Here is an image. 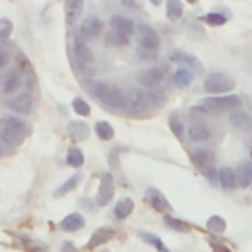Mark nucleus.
<instances>
[{
    "instance_id": "4be33fe9",
    "label": "nucleus",
    "mask_w": 252,
    "mask_h": 252,
    "mask_svg": "<svg viewBox=\"0 0 252 252\" xmlns=\"http://www.w3.org/2000/svg\"><path fill=\"white\" fill-rule=\"evenodd\" d=\"M112 236H114V230H112L110 226H102V228H98V230L93 234V238L89 240V248H96V246L108 242Z\"/></svg>"
},
{
    "instance_id": "a878e982",
    "label": "nucleus",
    "mask_w": 252,
    "mask_h": 252,
    "mask_svg": "<svg viewBox=\"0 0 252 252\" xmlns=\"http://www.w3.org/2000/svg\"><path fill=\"white\" fill-rule=\"evenodd\" d=\"M69 134L73 140H85L89 136V126L85 122H71L69 124Z\"/></svg>"
},
{
    "instance_id": "a211bd4d",
    "label": "nucleus",
    "mask_w": 252,
    "mask_h": 252,
    "mask_svg": "<svg viewBox=\"0 0 252 252\" xmlns=\"http://www.w3.org/2000/svg\"><path fill=\"white\" fill-rule=\"evenodd\" d=\"M112 89H114V85H110V83H106V81H94V83L91 85V93H93L100 102H104V104H108V98H110V94H112Z\"/></svg>"
},
{
    "instance_id": "2f4dec72",
    "label": "nucleus",
    "mask_w": 252,
    "mask_h": 252,
    "mask_svg": "<svg viewBox=\"0 0 252 252\" xmlns=\"http://www.w3.org/2000/svg\"><path fill=\"white\" fill-rule=\"evenodd\" d=\"M79 179H81V177H79V173H75L73 177H69V179H67V181H65V183H63V185H61V187L55 191V197H63V195H67L69 191H73V189L77 187Z\"/></svg>"
},
{
    "instance_id": "aec40b11",
    "label": "nucleus",
    "mask_w": 252,
    "mask_h": 252,
    "mask_svg": "<svg viewBox=\"0 0 252 252\" xmlns=\"http://www.w3.org/2000/svg\"><path fill=\"white\" fill-rule=\"evenodd\" d=\"M217 179H219L220 187L226 191H232L236 187V175H234V169H230V167H220L217 171Z\"/></svg>"
},
{
    "instance_id": "ddd939ff",
    "label": "nucleus",
    "mask_w": 252,
    "mask_h": 252,
    "mask_svg": "<svg viewBox=\"0 0 252 252\" xmlns=\"http://www.w3.org/2000/svg\"><path fill=\"white\" fill-rule=\"evenodd\" d=\"M146 197H148V203H150L156 211H159V213H167V211L171 209V205H169V201L165 199V195H163L159 189H156V187H150Z\"/></svg>"
},
{
    "instance_id": "e433bc0d",
    "label": "nucleus",
    "mask_w": 252,
    "mask_h": 252,
    "mask_svg": "<svg viewBox=\"0 0 252 252\" xmlns=\"http://www.w3.org/2000/svg\"><path fill=\"white\" fill-rule=\"evenodd\" d=\"M163 220H165V226H167V228H173V230H179V232H187V230H189V226H187L185 222H181L179 219L165 217Z\"/></svg>"
},
{
    "instance_id": "4c0bfd02",
    "label": "nucleus",
    "mask_w": 252,
    "mask_h": 252,
    "mask_svg": "<svg viewBox=\"0 0 252 252\" xmlns=\"http://www.w3.org/2000/svg\"><path fill=\"white\" fill-rule=\"evenodd\" d=\"M205 114H207V110H205L203 106H193V108L189 110V116H191L195 122H199V118H205Z\"/></svg>"
},
{
    "instance_id": "423d86ee",
    "label": "nucleus",
    "mask_w": 252,
    "mask_h": 252,
    "mask_svg": "<svg viewBox=\"0 0 252 252\" xmlns=\"http://www.w3.org/2000/svg\"><path fill=\"white\" fill-rule=\"evenodd\" d=\"M4 104H6V108L14 110V112H16V116H18V114H30V112H32V108H33V100H32V96H30L28 93L14 94V96H12V98H8Z\"/></svg>"
},
{
    "instance_id": "bb28decb",
    "label": "nucleus",
    "mask_w": 252,
    "mask_h": 252,
    "mask_svg": "<svg viewBox=\"0 0 252 252\" xmlns=\"http://www.w3.org/2000/svg\"><path fill=\"white\" fill-rule=\"evenodd\" d=\"M94 132H96V136L100 140H112L114 138V128L108 122H104V120H100V122L94 124Z\"/></svg>"
},
{
    "instance_id": "58836bf2",
    "label": "nucleus",
    "mask_w": 252,
    "mask_h": 252,
    "mask_svg": "<svg viewBox=\"0 0 252 252\" xmlns=\"http://www.w3.org/2000/svg\"><path fill=\"white\" fill-rule=\"evenodd\" d=\"M12 30V24L8 20H0V37H8Z\"/></svg>"
},
{
    "instance_id": "b1692460",
    "label": "nucleus",
    "mask_w": 252,
    "mask_h": 252,
    "mask_svg": "<svg viewBox=\"0 0 252 252\" xmlns=\"http://www.w3.org/2000/svg\"><path fill=\"white\" fill-rule=\"evenodd\" d=\"M134 211V201L132 199H120L114 205V217L118 220H124L126 217H130V213Z\"/></svg>"
},
{
    "instance_id": "1a4fd4ad",
    "label": "nucleus",
    "mask_w": 252,
    "mask_h": 252,
    "mask_svg": "<svg viewBox=\"0 0 252 252\" xmlns=\"http://www.w3.org/2000/svg\"><path fill=\"white\" fill-rule=\"evenodd\" d=\"M112 195H114V179L110 173H104L100 177V185H98V193H96V205H100V207L108 205Z\"/></svg>"
},
{
    "instance_id": "4468645a",
    "label": "nucleus",
    "mask_w": 252,
    "mask_h": 252,
    "mask_svg": "<svg viewBox=\"0 0 252 252\" xmlns=\"http://www.w3.org/2000/svg\"><path fill=\"white\" fill-rule=\"evenodd\" d=\"M24 85V79L18 71H10L4 79H2V93L4 94H16Z\"/></svg>"
},
{
    "instance_id": "20e7f679",
    "label": "nucleus",
    "mask_w": 252,
    "mask_h": 252,
    "mask_svg": "<svg viewBox=\"0 0 252 252\" xmlns=\"http://www.w3.org/2000/svg\"><path fill=\"white\" fill-rule=\"evenodd\" d=\"M242 98L238 94H220V96H207L201 106L207 108L209 112H222V110H236L240 108Z\"/></svg>"
},
{
    "instance_id": "f3484780",
    "label": "nucleus",
    "mask_w": 252,
    "mask_h": 252,
    "mask_svg": "<svg viewBox=\"0 0 252 252\" xmlns=\"http://www.w3.org/2000/svg\"><path fill=\"white\" fill-rule=\"evenodd\" d=\"M187 136L193 142H205V140H209L211 130H209V126L205 122H191L189 128H187Z\"/></svg>"
},
{
    "instance_id": "f257e3e1",
    "label": "nucleus",
    "mask_w": 252,
    "mask_h": 252,
    "mask_svg": "<svg viewBox=\"0 0 252 252\" xmlns=\"http://www.w3.org/2000/svg\"><path fill=\"white\" fill-rule=\"evenodd\" d=\"M28 134V122L22 116L10 114L0 118V140L6 146H18Z\"/></svg>"
},
{
    "instance_id": "6ab92c4d",
    "label": "nucleus",
    "mask_w": 252,
    "mask_h": 252,
    "mask_svg": "<svg viewBox=\"0 0 252 252\" xmlns=\"http://www.w3.org/2000/svg\"><path fill=\"white\" fill-rule=\"evenodd\" d=\"M83 226H85V219H83V215H79V213H71V215H67V217L59 222V228L65 230V232H75V230H81Z\"/></svg>"
},
{
    "instance_id": "473e14b6",
    "label": "nucleus",
    "mask_w": 252,
    "mask_h": 252,
    "mask_svg": "<svg viewBox=\"0 0 252 252\" xmlns=\"http://www.w3.org/2000/svg\"><path fill=\"white\" fill-rule=\"evenodd\" d=\"M207 226H209V230H213V232H224V228H226V222H224V219L222 217H219V215H213L209 220H207Z\"/></svg>"
},
{
    "instance_id": "6e6552de",
    "label": "nucleus",
    "mask_w": 252,
    "mask_h": 252,
    "mask_svg": "<svg viewBox=\"0 0 252 252\" xmlns=\"http://www.w3.org/2000/svg\"><path fill=\"white\" fill-rule=\"evenodd\" d=\"M73 53H75L77 63L83 65V67H91V65L94 63V53H93V49H91V47L87 45V41L81 39V37H77V39L73 41Z\"/></svg>"
},
{
    "instance_id": "79ce46f5",
    "label": "nucleus",
    "mask_w": 252,
    "mask_h": 252,
    "mask_svg": "<svg viewBox=\"0 0 252 252\" xmlns=\"http://www.w3.org/2000/svg\"><path fill=\"white\" fill-rule=\"evenodd\" d=\"M250 161H252V148H250Z\"/></svg>"
},
{
    "instance_id": "f03ea898",
    "label": "nucleus",
    "mask_w": 252,
    "mask_h": 252,
    "mask_svg": "<svg viewBox=\"0 0 252 252\" xmlns=\"http://www.w3.org/2000/svg\"><path fill=\"white\" fill-rule=\"evenodd\" d=\"M134 32V22L128 16H112L110 18V35L108 41H114L118 45H124Z\"/></svg>"
},
{
    "instance_id": "cd10ccee",
    "label": "nucleus",
    "mask_w": 252,
    "mask_h": 252,
    "mask_svg": "<svg viewBox=\"0 0 252 252\" xmlns=\"http://www.w3.org/2000/svg\"><path fill=\"white\" fill-rule=\"evenodd\" d=\"M67 163H69L71 167H81V165L85 163L83 152H81L79 148H71V150L67 152Z\"/></svg>"
},
{
    "instance_id": "c756f323",
    "label": "nucleus",
    "mask_w": 252,
    "mask_h": 252,
    "mask_svg": "<svg viewBox=\"0 0 252 252\" xmlns=\"http://www.w3.org/2000/svg\"><path fill=\"white\" fill-rule=\"evenodd\" d=\"M140 238L144 240V242H148V244H152L154 248H158V252H169V248L158 238V236H154V234H150V232H140Z\"/></svg>"
},
{
    "instance_id": "393cba45",
    "label": "nucleus",
    "mask_w": 252,
    "mask_h": 252,
    "mask_svg": "<svg viewBox=\"0 0 252 252\" xmlns=\"http://www.w3.org/2000/svg\"><path fill=\"white\" fill-rule=\"evenodd\" d=\"M65 10H67V24H69V26H73V24L79 20L81 12H83V2H81V0H73V2H67Z\"/></svg>"
},
{
    "instance_id": "72a5a7b5",
    "label": "nucleus",
    "mask_w": 252,
    "mask_h": 252,
    "mask_svg": "<svg viewBox=\"0 0 252 252\" xmlns=\"http://www.w3.org/2000/svg\"><path fill=\"white\" fill-rule=\"evenodd\" d=\"M22 242H24V246H26L30 252H45V250H47L43 242H37V240L28 238V236H22Z\"/></svg>"
},
{
    "instance_id": "5701e85b",
    "label": "nucleus",
    "mask_w": 252,
    "mask_h": 252,
    "mask_svg": "<svg viewBox=\"0 0 252 252\" xmlns=\"http://www.w3.org/2000/svg\"><path fill=\"white\" fill-rule=\"evenodd\" d=\"M169 59H171L173 63L189 65V67H193L195 71H199V61H197L193 55H189V53H183V51H171V53H169Z\"/></svg>"
},
{
    "instance_id": "7ed1b4c3",
    "label": "nucleus",
    "mask_w": 252,
    "mask_h": 252,
    "mask_svg": "<svg viewBox=\"0 0 252 252\" xmlns=\"http://www.w3.org/2000/svg\"><path fill=\"white\" fill-rule=\"evenodd\" d=\"M203 89L205 93L213 94V96H220V94H226L234 89V83L230 77H226L224 73H209L203 81Z\"/></svg>"
},
{
    "instance_id": "9b49d317",
    "label": "nucleus",
    "mask_w": 252,
    "mask_h": 252,
    "mask_svg": "<svg viewBox=\"0 0 252 252\" xmlns=\"http://www.w3.org/2000/svg\"><path fill=\"white\" fill-rule=\"evenodd\" d=\"M126 104H128L132 110H144V108H148V104H150V94L144 93L142 89H132V91L126 94Z\"/></svg>"
},
{
    "instance_id": "dca6fc26",
    "label": "nucleus",
    "mask_w": 252,
    "mask_h": 252,
    "mask_svg": "<svg viewBox=\"0 0 252 252\" xmlns=\"http://www.w3.org/2000/svg\"><path fill=\"white\" fill-rule=\"evenodd\" d=\"M193 79H195V71L189 69V67H181V69H177L173 73L171 83H173L175 89H185V87H189L193 83Z\"/></svg>"
},
{
    "instance_id": "ea45409f",
    "label": "nucleus",
    "mask_w": 252,
    "mask_h": 252,
    "mask_svg": "<svg viewBox=\"0 0 252 252\" xmlns=\"http://www.w3.org/2000/svg\"><path fill=\"white\" fill-rule=\"evenodd\" d=\"M6 65V53L0 49V67H4Z\"/></svg>"
},
{
    "instance_id": "a19ab883",
    "label": "nucleus",
    "mask_w": 252,
    "mask_h": 252,
    "mask_svg": "<svg viewBox=\"0 0 252 252\" xmlns=\"http://www.w3.org/2000/svg\"><path fill=\"white\" fill-rule=\"evenodd\" d=\"M6 150H8V146H6V144H4L2 140H0V156H2V154H4Z\"/></svg>"
},
{
    "instance_id": "2eb2a0df",
    "label": "nucleus",
    "mask_w": 252,
    "mask_h": 252,
    "mask_svg": "<svg viewBox=\"0 0 252 252\" xmlns=\"http://www.w3.org/2000/svg\"><path fill=\"white\" fill-rule=\"evenodd\" d=\"M189 158H191V161H193V165H195V167H199L201 171H205V169H209V167H213V154H211L209 150H205V148H199V150H193Z\"/></svg>"
},
{
    "instance_id": "9d476101",
    "label": "nucleus",
    "mask_w": 252,
    "mask_h": 252,
    "mask_svg": "<svg viewBox=\"0 0 252 252\" xmlns=\"http://www.w3.org/2000/svg\"><path fill=\"white\" fill-rule=\"evenodd\" d=\"M102 32V22L100 18L96 16H87L81 24V37H87V39H93V37H98Z\"/></svg>"
},
{
    "instance_id": "f8f14e48",
    "label": "nucleus",
    "mask_w": 252,
    "mask_h": 252,
    "mask_svg": "<svg viewBox=\"0 0 252 252\" xmlns=\"http://www.w3.org/2000/svg\"><path fill=\"white\" fill-rule=\"evenodd\" d=\"M234 175H236V185L248 187L252 183V161H248V159L238 161L234 167Z\"/></svg>"
},
{
    "instance_id": "39448f33",
    "label": "nucleus",
    "mask_w": 252,
    "mask_h": 252,
    "mask_svg": "<svg viewBox=\"0 0 252 252\" xmlns=\"http://www.w3.org/2000/svg\"><path fill=\"white\" fill-rule=\"evenodd\" d=\"M138 43L142 47V51L146 53H156L159 51V35L158 32L148 26V24H140L138 26Z\"/></svg>"
},
{
    "instance_id": "c9c22d12",
    "label": "nucleus",
    "mask_w": 252,
    "mask_h": 252,
    "mask_svg": "<svg viewBox=\"0 0 252 252\" xmlns=\"http://www.w3.org/2000/svg\"><path fill=\"white\" fill-rule=\"evenodd\" d=\"M73 110L77 112V114H81V116H89V112H91V106L87 104V100H83V98H73Z\"/></svg>"
},
{
    "instance_id": "f704fd0d",
    "label": "nucleus",
    "mask_w": 252,
    "mask_h": 252,
    "mask_svg": "<svg viewBox=\"0 0 252 252\" xmlns=\"http://www.w3.org/2000/svg\"><path fill=\"white\" fill-rule=\"evenodd\" d=\"M205 22L209 26H222L226 22V16L220 12H209V14H205Z\"/></svg>"
},
{
    "instance_id": "0eeeda50",
    "label": "nucleus",
    "mask_w": 252,
    "mask_h": 252,
    "mask_svg": "<svg viewBox=\"0 0 252 252\" xmlns=\"http://www.w3.org/2000/svg\"><path fill=\"white\" fill-rule=\"evenodd\" d=\"M138 83L144 89H156L163 83V71L158 67H148L138 73Z\"/></svg>"
},
{
    "instance_id": "412c9836",
    "label": "nucleus",
    "mask_w": 252,
    "mask_h": 252,
    "mask_svg": "<svg viewBox=\"0 0 252 252\" xmlns=\"http://www.w3.org/2000/svg\"><path fill=\"white\" fill-rule=\"evenodd\" d=\"M228 122H230L234 128H240V130H244V128H248V126H250L252 118H250V114H248L246 110H240V108H236V110H232V112H230V116H228Z\"/></svg>"
},
{
    "instance_id": "7c9ffc66",
    "label": "nucleus",
    "mask_w": 252,
    "mask_h": 252,
    "mask_svg": "<svg viewBox=\"0 0 252 252\" xmlns=\"http://www.w3.org/2000/svg\"><path fill=\"white\" fill-rule=\"evenodd\" d=\"M169 128H171V132H173L177 138H181V136L185 134V124H183V120H181L179 114H171V116H169Z\"/></svg>"
},
{
    "instance_id": "c85d7f7f",
    "label": "nucleus",
    "mask_w": 252,
    "mask_h": 252,
    "mask_svg": "<svg viewBox=\"0 0 252 252\" xmlns=\"http://www.w3.org/2000/svg\"><path fill=\"white\" fill-rule=\"evenodd\" d=\"M165 10H167V18L169 20H179L181 14H183V4L179 0H169L167 6H165Z\"/></svg>"
}]
</instances>
